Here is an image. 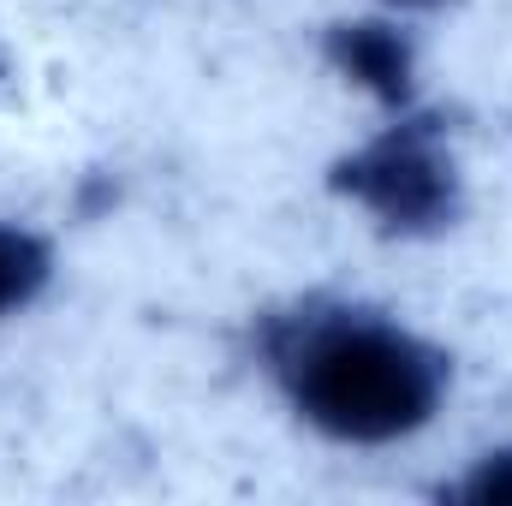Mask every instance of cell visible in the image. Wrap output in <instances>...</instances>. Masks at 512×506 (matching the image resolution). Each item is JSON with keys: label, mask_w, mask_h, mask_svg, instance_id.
<instances>
[{"label": "cell", "mask_w": 512, "mask_h": 506, "mask_svg": "<svg viewBox=\"0 0 512 506\" xmlns=\"http://www.w3.org/2000/svg\"><path fill=\"white\" fill-rule=\"evenodd\" d=\"M262 370L334 447H399L447 405V352L364 304H298L262 322Z\"/></svg>", "instance_id": "cell-1"}, {"label": "cell", "mask_w": 512, "mask_h": 506, "mask_svg": "<svg viewBox=\"0 0 512 506\" xmlns=\"http://www.w3.org/2000/svg\"><path fill=\"white\" fill-rule=\"evenodd\" d=\"M334 191L393 239H435L465 209V179L447 137L411 108L334 161Z\"/></svg>", "instance_id": "cell-2"}, {"label": "cell", "mask_w": 512, "mask_h": 506, "mask_svg": "<svg viewBox=\"0 0 512 506\" xmlns=\"http://www.w3.org/2000/svg\"><path fill=\"white\" fill-rule=\"evenodd\" d=\"M322 60L334 78H346L358 96H370L387 114H405L417 102V42L393 18H346L328 24Z\"/></svg>", "instance_id": "cell-3"}, {"label": "cell", "mask_w": 512, "mask_h": 506, "mask_svg": "<svg viewBox=\"0 0 512 506\" xmlns=\"http://www.w3.org/2000/svg\"><path fill=\"white\" fill-rule=\"evenodd\" d=\"M48 280H54V251H48V239L30 233V227L0 221V322H6V316H24V310L48 292Z\"/></svg>", "instance_id": "cell-4"}, {"label": "cell", "mask_w": 512, "mask_h": 506, "mask_svg": "<svg viewBox=\"0 0 512 506\" xmlns=\"http://www.w3.org/2000/svg\"><path fill=\"white\" fill-rule=\"evenodd\" d=\"M453 501L471 506H512V447L501 453H483L459 483H453Z\"/></svg>", "instance_id": "cell-5"}, {"label": "cell", "mask_w": 512, "mask_h": 506, "mask_svg": "<svg viewBox=\"0 0 512 506\" xmlns=\"http://www.w3.org/2000/svg\"><path fill=\"white\" fill-rule=\"evenodd\" d=\"M393 12H435V6H447V0H382Z\"/></svg>", "instance_id": "cell-6"}]
</instances>
